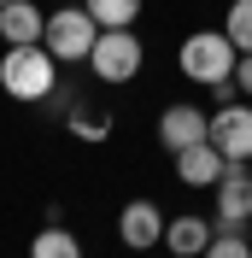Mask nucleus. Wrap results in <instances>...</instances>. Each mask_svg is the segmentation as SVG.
<instances>
[{
	"instance_id": "f257e3e1",
	"label": "nucleus",
	"mask_w": 252,
	"mask_h": 258,
	"mask_svg": "<svg viewBox=\"0 0 252 258\" xmlns=\"http://www.w3.org/2000/svg\"><path fill=\"white\" fill-rule=\"evenodd\" d=\"M0 88H6L12 100H24V106L53 100V88H59V59L47 53V41L6 47V59H0Z\"/></svg>"
},
{
	"instance_id": "f03ea898",
	"label": "nucleus",
	"mask_w": 252,
	"mask_h": 258,
	"mask_svg": "<svg viewBox=\"0 0 252 258\" xmlns=\"http://www.w3.org/2000/svg\"><path fill=\"white\" fill-rule=\"evenodd\" d=\"M235 41H229V35L223 30H194L188 41H182V53H176V64H182V77L188 82H205V88H211V82H229L235 77Z\"/></svg>"
},
{
	"instance_id": "7ed1b4c3",
	"label": "nucleus",
	"mask_w": 252,
	"mask_h": 258,
	"mask_svg": "<svg viewBox=\"0 0 252 258\" xmlns=\"http://www.w3.org/2000/svg\"><path fill=\"white\" fill-rule=\"evenodd\" d=\"M41 41H47V53L59 64H88V53L100 41V24L88 6H59V12H47V35Z\"/></svg>"
},
{
	"instance_id": "20e7f679",
	"label": "nucleus",
	"mask_w": 252,
	"mask_h": 258,
	"mask_svg": "<svg viewBox=\"0 0 252 258\" xmlns=\"http://www.w3.org/2000/svg\"><path fill=\"white\" fill-rule=\"evenodd\" d=\"M141 35L135 30H100V41H94V53H88V64H94V77L100 82H135L141 77Z\"/></svg>"
},
{
	"instance_id": "39448f33",
	"label": "nucleus",
	"mask_w": 252,
	"mask_h": 258,
	"mask_svg": "<svg viewBox=\"0 0 252 258\" xmlns=\"http://www.w3.org/2000/svg\"><path fill=\"white\" fill-rule=\"evenodd\" d=\"M211 147L229 164H246L252 159V106H217L211 112Z\"/></svg>"
},
{
	"instance_id": "423d86ee",
	"label": "nucleus",
	"mask_w": 252,
	"mask_h": 258,
	"mask_svg": "<svg viewBox=\"0 0 252 258\" xmlns=\"http://www.w3.org/2000/svg\"><path fill=\"white\" fill-rule=\"evenodd\" d=\"M158 141H164V153H188V147L211 141V112H200V106H164Z\"/></svg>"
},
{
	"instance_id": "0eeeda50",
	"label": "nucleus",
	"mask_w": 252,
	"mask_h": 258,
	"mask_svg": "<svg viewBox=\"0 0 252 258\" xmlns=\"http://www.w3.org/2000/svg\"><path fill=\"white\" fill-rule=\"evenodd\" d=\"M117 241L135 246V252H147V246H164V217H158L153 200H129V206L117 211Z\"/></svg>"
},
{
	"instance_id": "6e6552de",
	"label": "nucleus",
	"mask_w": 252,
	"mask_h": 258,
	"mask_svg": "<svg viewBox=\"0 0 252 258\" xmlns=\"http://www.w3.org/2000/svg\"><path fill=\"white\" fill-rule=\"evenodd\" d=\"M217 217H223V229H240L252 217V170L246 164H229L217 176Z\"/></svg>"
},
{
	"instance_id": "1a4fd4ad",
	"label": "nucleus",
	"mask_w": 252,
	"mask_h": 258,
	"mask_svg": "<svg viewBox=\"0 0 252 258\" xmlns=\"http://www.w3.org/2000/svg\"><path fill=\"white\" fill-rule=\"evenodd\" d=\"M47 35V12L35 6V0H6L0 6V41L6 47H30Z\"/></svg>"
},
{
	"instance_id": "9d476101",
	"label": "nucleus",
	"mask_w": 252,
	"mask_h": 258,
	"mask_svg": "<svg viewBox=\"0 0 252 258\" xmlns=\"http://www.w3.org/2000/svg\"><path fill=\"white\" fill-rule=\"evenodd\" d=\"M229 170V159H223L211 141H200V147H188V153H176V176L188 182V188H217V176Z\"/></svg>"
},
{
	"instance_id": "9b49d317",
	"label": "nucleus",
	"mask_w": 252,
	"mask_h": 258,
	"mask_svg": "<svg viewBox=\"0 0 252 258\" xmlns=\"http://www.w3.org/2000/svg\"><path fill=\"white\" fill-rule=\"evenodd\" d=\"M164 246H170V258H200L211 246V223L205 217H176V223H164Z\"/></svg>"
},
{
	"instance_id": "f8f14e48",
	"label": "nucleus",
	"mask_w": 252,
	"mask_h": 258,
	"mask_svg": "<svg viewBox=\"0 0 252 258\" xmlns=\"http://www.w3.org/2000/svg\"><path fill=\"white\" fill-rule=\"evenodd\" d=\"M30 258H82V241L65 223H41V235L30 241Z\"/></svg>"
},
{
	"instance_id": "ddd939ff",
	"label": "nucleus",
	"mask_w": 252,
	"mask_h": 258,
	"mask_svg": "<svg viewBox=\"0 0 252 258\" xmlns=\"http://www.w3.org/2000/svg\"><path fill=\"white\" fill-rule=\"evenodd\" d=\"M88 12H94L100 30H135V18H141V0H82Z\"/></svg>"
},
{
	"instance_id": "4468645a",
	"label": "nucleus",
	"mask_w": 252,
	"mask_h": 258,
	"mask_svg": "<svg viewBox=\"0 0 252 258\" xmlns=\"http://www.w3.org/2000/svg\"><path fill=\"white\" fill-rule=\"evenodd\" d=\"M223 35L235 41L240 53H252V0H229V18H223Z\"/></svg>"
},
{
	"instance_id": "2eb2a0df",
	"label": "nucleus",
	"mask_w": 252,
	"mask_h": 258,
	"mask_svg": "<svg viewBox=\"0 0 252 258\" xmlns=\"http://www.w3.org/2000/svg\"><path fill=\"white\" fill-rule=\"evenodd\" d=\"M200 258H252V246L240 241L235 229H223V235H211V246H205Z\"/></svg>"
},
{
	"instance_id": "dca6fc26",
	"label": "nucleus",
	"mask_w": 252,
	"mask_h": 258,
	"mask_svg": "<svg viewBox=\"0 0 252 258\" xmlns=\"http://www.w3.org/2000/svg\"><path fill=\"white\" fill-rule=\"evenodd\" d=\"M71 129H77V135H94V141H100V135H106V129H111V117H106V112H94V117L71 112Z\"/></svg>"
},
{
	"instance_id": "f3484780",
	"label": "nucleus",
	"mask_w": 252,
	"mask_h": 258,
	"mask_svg": "<svg viewBox=\"0 0 252 258\" xmlns=\"http://www.w3.org/2000/svg\"><path fill=\"white\" fill-rule=\"evenodd\" d=\"M235 88H240V94H252V53H240V64H235Z\"/></svg>"
},
{
	"instance_id": "a211bd4d",
	"label": "nucleus",
	"mask_w": 252,
	"mask_h": 258,
	"mask_svg": "<svg viewBox=\"0 0 252 258\" xmlns=\"http://www.w3.org/2000/svg\"><path fill=\"white\" fill-rule=\"evenodd\" d=\"M211 100H217V106H235V77H229V82H211Z\"/></svg>"
},
{
	"instance_id": "6ab92c4d",
	"label": "nucleus",
	"mask_w": 252,
	"mask_h": 258,
	"mask_svg": "<svg viewBox=\"0 0 252 258\" xmlns=\"http://www.w3.org/2000/svg\"><path fill=\"white\" fill-rule=\"evenodd\" d=\"M0 6H6V0H0Z\"/></svg>"
}]
</instances>
